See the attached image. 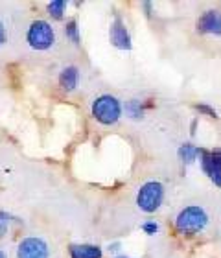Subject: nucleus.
Segmentation results:
<instances>
[{"mask_svg":"<svg viewBox=\"0 0 221 258\" xmlns=\"http://www.w3.org/2000/svg\"><path fill=\"white\" fill-rule=\"evenodd\" d=\"M127 111H129V114H131V116H135V118H138V116H142L140 102H131L129 105H127Z\"/></svg>","mask_w":221,"mask_h":258,"instance_id":"15","label":"nucleus"},{"mask_svg":"<svg viewBox=\"0 0 221 258\" xmlns=\"http://www.w3.org/2000/svg\"><path fill=\"white\" fill-rule=\"evenodd\" d=\"M116 258H129V256H125V254H122V256H116Z\"/></svg>","mask_w":221,"mask_h":258,"instance_id":"20","label":"nucleus"},{"mask_svg":"<svg viewBox=\"0 0 221 258\" xmlns=\"http://www.w3.org/2000/svg\"><path fill=\"white\" fill-rule=\"evenodd\" d=\"M197 111H199V113H205V114H208V116H214V118H216L217 114H216V111H214V109L212 107H208V105H205V103H201V105H197Z\"/></svg>","mask_w":221,"mask_h":258,"instance_id":"17","label":"nucleus"},{"mask_svg":"<svg viewBox=\"0 0 221 258\" xmlns=\"http://www.w3.org/2000/svg\"><path fill=\"white\" fill-rule=\"evenodd\" d=\"M65 35L70 39L74 44H80V28H78V22L68 21L65 26Z\"/></svg>","mask_w":221,"mask_h":258,"instance_id":"12","label":"nucleus"},{"mask_svg":"<svg viewBox=\"0 0 221 258\" xmlns=\"http://www.w3.org/2000/svg\"><path fill=\"white\" fill-rule=\"evenodd\" d=\"M162 199H164V186L159 181H148V183L142 184L138 194H136L138 209L148 212V214L159 210V207L162 205Z\"/></svg>","mask_w":221,"mask_h":258,"instance_id":"4","label":"nucleus"},{"mask_svg":"<svg viewBox=\"0 0 221 258\" xmlns=\"http://www.w3.org/2000/svg\"><path fill=\"white\" fill-rule=\"evenodd\" d=\"M199 161H201V168H203V172L210 177L212 183L221 188V151L219 150L206 151V150L201 148Z\"/></svg>","mask_w":221,"mask_h":258,"instance_id":"5","label":"nucleus"},{"mask_svg":"<svg viewBox=\"0 0 221 258\" xmlns=\"http://www.w3.org/2000/svg\"><path fill=\"white\" fill-rule=\"evenodd\" d=\"M6 43V28H4V24L0 22V46Z\"/></svg>","mask_w":221,"mask_h":258,"instance_id":"18","label":"nucleus"},{"mask_svg":"<svg viewBox=\"0 0 221 258\" xmlns=\"http://www.w3.org/2000/svg\"><path fill=\"white\" fill-rule=\"evenodd\" d=\"M0 258H6V254H4V251H0Z\"/></svg>","mask_w":221,"mask_h":258,"instance_id":"19","label":"nucleus"},{"mask_svg":"<svg viewBox=\"0 0 221 258\" xmlns=\"http://www.w3.org/2000/svg\"><path fill=\"white\" fill-rule=\"evenodd\" d=\"M206 223H208V214L205 212V209L192 205V207H186L177 214L175 229L181 234L192 236V234H199L201 231H205Z\"/></svg>","mask_w":221,"mask_h":258,"instance_id":"1","label":"nucleus"},{"mask_svg":"<svg viewBox=\"0 0 221 258\" xmlns=\"http://www.w3.org/2000/svg\"><path fill=\"white\" fill-rule=\"evenodd\" d=\"M50 249L48 243L43 238H24L19 243L17 258H48Z\"/></svg>","mask_w":221,"mask_h":258,"instance_id":"6","label":"nucleus"},{"mask_svg":"<svg viewBox=\"0 0 221 258\" xmlns=\"http://www.w3.org/2000/svg\"><path fill=\"white\" fill-rule=\"evenodd\" d=\"M10 221H11L10 214H6V212L0 210V238L8 232V229H10Z\"/></svg>","mask_w":221,"mask_h":258,"instance_id":"14","label":"nucleus"},{"mask_svg":"<svg viewBox=\"0 0 221 258\" xmlns=\"http://www.w3.org/2000/svg\"><path fill=\"white\" fill-rule=\"evenodd\" d=\"M199 151L201 148H197V146L194 144H184L179 148V157L183 159V162H186V164H192V162H195L197 159H199Z\"/></svg>","mask_w":221,"mask_h":258,"instance_id":"11","label":"nucleus"},{"mask_svg":"<svg viewBox=\"0 0 221 258\" xmlns=\"http://www.w3.org/2000/svg\"><path fill=\"white\" fill-rule=\"evenodd\" d=\"M26 41L33 50L44 52L55 44V32L46 21H33L28 28Z\"/></svg>","mask_w":221,"mask_h":258,"instance_id":"3","label":"nucleus"},{"mask_svg":"<svg viewBox=\"0 0 221 258\" xmlns=\"http://www.w3.org/2000/svg\"><path fill=\"white\" fill-rule=\"evenodd\" d=\"M111 43L120 50H131V37L129 32L125 28V22L120 19V17H114L113 24H111Z\"/></svg>","mask_w":221,"mask_h":258,"instance_id":"7","label":"nucleus"},{"mask_svg":"<svg viewBox=\"0 0 221 258\" xmlns=\"http://www.w3.org/2000/svg\"><path fill=\"white\" fill-rule=\"evenodd\" d=\"M59 83L66 92H72L78 87V83H80V70L76 69V67L63 69L59 74Z\"/></svg>","mask_w":221,"mask_h":258,"instance_id":"10","label":"nucleus"},{"mask_svg":"<svg viewBox=\"0 0 221 258\" xmlns=\"http://www.w3.org/2000/svg\"><path fill=\"white\" fill-rule=\"evenodd\" d=\"M142 231L146 232V234H150V236H153V234L159 232V225H157L155 221H146V223L142 225Z\"/></svg>","mask_w":221,"mask_h":258,"instance_id":"16","label":"nucleus"},{"mask_svg":"<svg viewBox=\"0 0 221 258\" xmlns=\"http://www.w3.org/2000/svg\"><path fill=\"white\" fill-rule=\"evenodd\" d=\"M197 30L201 33H212V35H221V11L210 10L205 11L197 21Z\"/></svg>","mask_w":221,"mask_h":258,"instance_id":"8","label":"nucleus"},{"mask_svg":"<svg viewBox=\"0 0 221 258\" xmlns=\"http://www.w3.org/2000/svg\"><path fill=\"white\" fill-rule=\"evenodd\" d=\"M70 258H102V247L89 245V243H74L70 245Z\"/></svg>","mask_w":221,"mask_h":258,"instance_id":"9","label":"nucleus"},{"mask_svg":"<svg viewBox=\"0 0 221 258\" xmlns=\"http://www.w3.org/2000/svg\"><path fill=\"white\" fill-rule=\"evenodd\" d=\"M92 116L103 125H114L122 116V103L111 94H102L92 102Z\"/></svg>","mask_w":221,"mask_h":258,"instance_id":"2","label":"nucleus"},{"mask_svg":"<svg viewBox=\"0 0 221 258\" xmlns=\"http://www.w3.org/2000/svg\"><path fill=\"white\" fill-rule=\"evenodd\" d=\"M65 2L63 0H54L48 4V13L54 19H63V13H65Z\"/></svg>","mask_w":221,"mask_h":258,"instance_id":"13","label":"nucleus"}]
</instances>
